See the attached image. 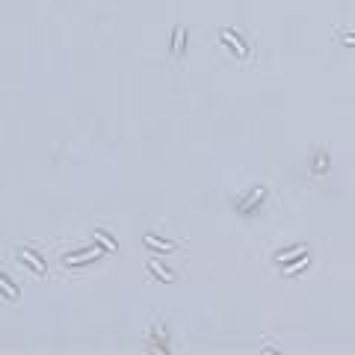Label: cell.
Segmentation results:
<instances>
[{
    "instance_id": "cell-4",
    "label": "cell",
    "mask_w": 355,
    "mask_h": 355,
    "mask_svg": "<svg viewBox=\"0 0 355 355\" xmlns=\"http://www.w3.org/2000/svg\"><path fill=\"white\" fill-rule=\"evenodd\" d=\"M184 42H187L184 27H175V33H172V54H175V57H181V54H184Z\"/></svg>"
},
{
    "instance_id": "cell-2",
    "label": "cell",
    "mask_w": 355,
    "mask_h": 355,
    "mask_svg": "<svg viewBox=\"0 0 355 355\" xmlns=\"http://www.w3.org/2000/svg\"><path fill=\"white\" fill-rule=\"evenodd\" d=\"M18 260H21V263H27L36 275H45V272H48L45 260L39 258V255H33V249H18Z\"/></svg>"
},
{
    "instance_id": "cell-6",
    "label": "cell",
    "mask_w": 355,
    "mask_h": 355,
    "mask_svg": "<svg viewBox=\"0 0 355 355\" xmlns=\"http://www.w3.org/2000/svg\"><path fill=\"white\" fill-rule=\"evenodd\" d=\"M145 243H148V246H154L157 252H175V246H172V243H163V240H157L154 234H148V237H145Z\"/></svg>"
},
{
    "instance_id": "cell-1",
    "label": "cell",
    "mask_w": 355,
    "mask_h": 355,
    "mask_svg": "<svg viewBox=\"0 0 355 355\" xmlns=\"http://www.w3.org/2000/svg\"><path fill=\"white\" fill-rule=\"evenodd\" d=\"M98 249V246H95ZM95 249H77V252H71V255H65L63 263L65 266H83V263H92V260L98 258Z\"/></svg>"
},
{
    "instance_id": "cell-3",
    "label": "cell",
    "mask_w": 355,
    "mask_h": 355,
    "mask_svg": "<svg viewBox=\"0 0 355 355\" xmlns=\"http://www.w3.org/2000/svg\"><path fill=\"white\" fill-rule=\"evenodd\" d=\"M222 42H225V45H231V48H234L243 60H249V48H246V42H243V39H234V33H231V30H222Z\"/></svg>"
},
{
    "instance_id": "cell-9",
    "label": "cell",
    "mask_w": 355,
    "mask_h": 355,
    "mask_svg": "<svg viewBox=\"0 0 355 355\" xmlns=\"http://www.w3.org/2000/svg\"><path fill=\"white\" fill-rule=\"evenodd\" d=\"M340 42L349 45V48H355V36H349V33H340Z\"/></svg>"
},
{
    "instance_id": "cell-7",
    "label": "cell",
    "mask_w": 355,
    "mask_h": 355,
    "mask_svg": "<svg viewBox=\"0 0 355 355\" xmlns=\"http://www.w3.org/2000/svg\"><path fill=\"white\" fill-rule=\"evenodd\" d=\"M302 266H308V255H302V258H296V263H293V266H287V269H284V275H296V272H299Z\"/></svg>"
},
{
    "instance_id": "cell-8",
    "label": "cell",
    "mask_w": 355,
    "mask_h": 355,
    "mask_svg": "<svg viewBox=\"0 0 355 355\" xmlns=\"http://www.w3.org/2000/svg\"><path fill=\"white\" fill-rule=\"evenodd\" d=\"M151 272H154V275H157L160 281H175V275H172V272H163L157 263H151Z\"/></svg>"
},
{
    "instance_id": "cell-5",
    "label": "cell",
    "mask_w": 355,
    "mask_h": 355,
    "mask_svg": "<svg viewBox=\"0 0 355 355\" xmlns=\"http://www.w3.org/2000/svg\"><path fill=\"white\" fill-rule=\"evenodd\" d=\"M0 290H3V296H6L9 302H15V299H18V287H15L6 275H0Z\"/></svg>"
}]
</instances>
